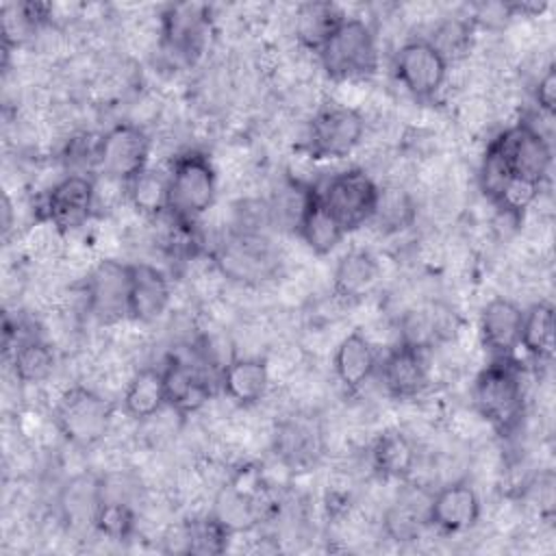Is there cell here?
Returning a JSON list of instances; mask_svg holds the SVG:
<instances>
[{"instance_id": "cell-19", "label": "cell", "mask_w": 556, "mask_h": 556, "mask_svg": "<svg viewBox=\"0 0 556 556\" xmlns=\"http://www.w3.org/2000/svg\"><path fill=\"white\" fill-rule=\"evenodd\" d=\"M172 298V282L161 267L146 261L130 263L128 319L137 324H152L167 313Z\"/></svg>"}, {"instance_id": "cell-32", "label": "cell", "mask_w": 556, "mask_h": 556, "mask_svg": "<svg viewBox=\"0 0 556 556\" xmlns=\"http://www.w3.org/2000/svg\"><path fill=\"white\" fill-rule=\"evenodd\" d=\"M424 39L447 61V65L460 63L473 48V20L463 15L441 17Z\"/></svg>"}, {"instance_id": "cell-28", "label": "cell", "mask_w": 556, "mask_h": 556, "mask_svg": "<svg viewBox=\"0 0 556 556\" xmlns=\"http://www.w3.org/2000/svg\"><path fill=\"white\" fill-rule=\"evenodd\" d=\"M167 406L163 371L156 365H141L135 369L122 393V408L137 421L159 415Z\"/></svg>"}, {"instance_id": "cell-24", "label": "cell", "mask_w": 556, "mask_h": 556, "mask_svg": "<svg viewBox=\"0 0 556 556\" xmlns=\"http://www.w3.org/2000/svg\"><path fill=\"white\" fill-rule=\"evenodd\" d=\"M100 502H102V478L91 471L74 473L61 486L56 497L59 521L72 530L93 528V519Z\"/></svg>"}, {"instance_id": "cell-16", "label": "cell", "mask_w": 556, "mask_h": 556, "mask_svg": "<svg viewBox=\"0 0 556 556\" xmlns=\"http://www.w3.org/2000/svg\"><path fill=\"white\" fill-rule=\"evenodd\" d=\"M430 350L395 343L380 363V380L393 400H417L430 387Z\"/></svg>"}, {"instance_id": "cell-5", "label": "cell", "mask_w": 556, "mask_h": 556, "mask_svg": "<svg viewBox=\"0 0 556 556\" xmlns=\"http://www.w3.org/2000/svg\"><path fill=\"white\" fill-rule=\"evenodd\" d=\"M169 206L176 219L198 224L217 198V167L202 150L178 152L169 163Z\"/></svg>"}, {"instance_id": "cell-25", "label": "cell", "mask_w": 556, "mask_h": 556, "mask_svg": "<svg viewBox=\"0 0 556 556\" xmlns=\"http://www.w3.org/2000/svg\"><path fill=\"white\" fill-rule=\"evenodd\" d=\"M345 13L334 2H304L295 7L291 28L295 43L306 52H319V48L341 26Z\"/></svg>"}, {"instance_id": "cell-29", "label": "cell", "mask_w": 556, "mask_h": 556, "mask_svg": "<svg viewBox=\"0 0 556 556\" xmlns=\"http://www.w3.org/2000/svg\"><path fill=\"white\" fill-rule=\"evenodd\" d=\"M519 348L539 365L549 363L554 356V304L539 298L528 308H523L521 339Z\"/></svg>"}, {"instance_id": "cell-35", "label": "cell", "mask_w": 556, "mask_h": 556, "mask_svg": "<svg viewBox=\"0 0 556 556\" xmlns=\"http://www.w3.org/2000/svg\"><path fill=\"white\" fill-rule=\"evenodd\" d=\"M534 102L536 111L545 115H554L556 111V67L549 63L536 78L534 85Z\"/></svg>"}, {"instance_id": "cell-9", "label": "cell", "mask_w": 556, "mask_h": 556, "mask_svg": "<svg viewBox=\"0 0 556 556\" xmlns=\"http://www.w3.org/2000/svg\"><path fill=\"white\" fill-rule=\"evenodd\" d=\"M87 313L102 326H117L128 319L130 263L100 258L83 280Z\"/></svg>"}, {"instance_id": "cell-11", "label": "cell", "mask_w": 556, "mask_h": 556, "mask_svg": "<svg viewBox=\"0 0 556 556\" xmlns=\"http://www.w3.org/2000/svg\"><path fill=\"white\" fill-rule=\"evenodd\" d=\"M271 450L287 469H308L326 450L321 421L311 410H295L276 419Z\"/></svg>"}, {"instance_id": "cell-1", "label": "cell", "mask_w": 556, "mask_h": 556, "mask_svg": "<svg viewBox=\"0 0 556 556\" xmlns=\"http://www.w3.org/2000/svg\"><path fill=\"white\" fill-rule=\"evenodd\" d=\"M473 410L500 434L521 426L526 413L523 369L515 356L491 358L471 382Z\"/></svg>"}, {"instance_id": "cell-18", "label": "cell", "mask_w": 556, "mask_h": 556, "mask_svg": "<svg viewBox=\"0 0 556 556\" xmlns=\"http://www.w3.org/2000/svg\"><path fill=\"white\" fill-rule=\"evenodd\" d=\"M521 321L523 308L506 298H491L478 317V343L491 354V358L515 356L521 339Z\"/></svg>"}, {"instance_id": "cell-14", "label": "cell", "mask_w": 556, "mask_h": 556, "mask_svg": "<svg viewBox=\"0 0 556 556\" xmlns=\"http://www.w3.org/2000/svg\"><path fill=\"white\" fill-rule=\"evenodd\" d=\"M395 78L415 100H432L447 83V61L424 39H408L395 52Z\"/></svg>"}, {"instance_id": "cell-4", "label": "cell", "mask_w": 556, "mask_h": 556, "mask_svg": "<svg viewBox=\"0 0 556 556\" xmlns=\"http://www.w3.org/2000/svg\"><path fill=\"white\" fill-rule=\"evenodd\" d=\"M317 61L337 83H363L378 70V41L374 28L361 17H348L319 48Z\"/></svg>"}, {"instance_id": "cell-34", "label": "cell", "mask_w": 556, "mask_h": 556, "mask_svg": "<svg viewBox=\"0 0 556 556\" xmlns=\"http://www.w3.org/2000/svg\"><path fill=\"white\" fill-rule=\"evenodd\" d=\"M510 178H513L510 167H508L502 150L497 148V143L491 139L486 143V150L478 165V187L486 195V200L495 202Z\"/></svg>"}, {"instance_id": "cell-26", "label": "cell", "mask_w": 556, "mask_h": 556, "mask_svg": "<svg viewBox=\"0 0 556 556\" xmlns=\"http://www.w3.org/2000/svg\"><path fill=\"white\" fill-rule=\"evenodd\" d=\"M295 235L306 243V248L319 256L330 254L341 239L348 235L343 226L337 222V217L328 211V206L321 202V198L315 191V185L311 187L306 206L300 215Z\"/></svg>"}, {"instance_id": "cell-15", "label": "cell", "mask_w": 556, "mask_h": 556, "mask_svg": "<svg viewBox=\"0 0 556 556\" xmlns=\"http://www.w3.org/2000/svg\"><path fill=\"white\" fill-rule=\"evenodd\" d=\"M161 371L167 406L180 417L195 415L211 402L213 382L208 380V369L200 361L172 354L165 358Z\"/></svg>"}, {"instance_id": "cell-7", "label": "cell", "mask_w": 556, "mask_h": 556, "mask_svg": "<svg viewBox=\"0 0 556 556\" xmlns=\"http://www.w3.org/2000/svg\"><path fill=\"white\" fill-rule=\"evenodd\" d=\"M315 191L343 230L350 232L369 224L378 198V182L365 169L350 167L330 176Z\"/></svg>"}, {"instance_id": "cell-6", "label": "cell", "mask_w": 556, "mask_h": 556, "mask_svg": "<svg viewBox=\"0 0 556 556\" xmlns=\"http://www.w3.org/2000/svg\"><path fill=\"white\" fill-rule=\"evenodd\" d=\"M365 132L367 122L358 109L330 102L313 113L298 150L313 161L345 159L365 141Z\"/></svg>"}, {"instance_id": "cell-22", "label": "cell", "mask_w": 556, "mask_h": 556, "mask_svg": "<svg viewBox=\"0 0 556 556\" xmlns=\"http://www.w3.org/2000/svg\"><path fill=\"white\" fill-rule=\"evenodd\" d=\"M369 465L380 480H406L419 465L417 441L402 428H387L369 443Z\"/></svg>"}, {"instance_id": "cell-23", "label": "cell", "mask_w": 556, "mask_h": 556, "mask_svg": "<svg viewBox=\"0 0 556 556\" xmlns=\"http://www.w3.org/2000/svg\"><path fill=\"white\" fill-rule=\"evenodd\" d=\"M376 367V345L363 330H352L337 343L332 354V369L334 378L348 393L361 391L374 376Z\"/></svg>"}, {"instance_id": "cell-8", "label": "cell", "mask_w": 556, "mask_h": 556, "mask_svg": "<svg viewBox=\"0 0 556 556\" xmlns=\"http://www.w3.org/2000/svg\"><path fill=\"white\" fill-rule=\"evenodd\" d=\"M152 137L135 122H117L98 139L96 167L102 176L130 182L150 163Z\"/></svg>"}, {"instance_id": "cell-27", "label": "cell", "mask_w": 556, "mask_h": 556, "mask_svg": "<svg viewBox=\"0 0 556 556\" xmlns=\"http://www.w3.org/2000/svg\"><path fill=\"white\" fill-rule=\"evenodd\" d=\"M417 222V200L406 185L384 182L378 185V198L374 215L369 219L382 235H400L415 226Z\"/></svg>"}, {"instance_id": "cell-2", "label": "cell", "mask_w": 556, "mask_h": 556, "mask_svg": "<svg viewBox=\"0 0 556 556\" xmlns=\"http://www.w3.org/2000/svg\"><path fill=\"white\" fill-rule=\"evenodd\" d=\"M115 404L98 389L74 382L52 404L54 430L78 450H93L109 437Z\"/></svg>"}, {"instance_id": "cell-12", "label": "cell", "mask_w": 556, "mask_h": 556, "mask_svg": "<svg viewBox=\"0 0 556 556\" xmlns=\"http://www.w3.org/2000/svg\"><path fill=\"white\" fill-rule=\"evenodd\" d=\"M96 215V180L87 174H65L43 200L39 219L50 222L63 235H72Z\"/></svg>"}, {"instance_id": "cell-3", "label": "cell", "mask_w": 556, "mask_h": 556, "mask_svg": "<svg viewBox=\"0 0 556 556\" xmlns=\"http://www.w3.org/2000/svg\"><path fill=\"white\" fill-rule=\"evenodd\" d=\"M211 256L230 285L250 289L276 278L282 267L280 250L265 230H230Z\"/></svg>"}, {"instance_id": "cell-17", "label": "cell", "mask_w": 556, "mask_h": 556, "mask_svg": "<svg viewBox=\"0 0 556 556\" xmlns=\"http://www.w3.org/2000/svg\"><path fill=\"white\" fill-rule=\"evenodd\" d=\"M482 515V502L469 480H450L428 502V523L443 534L471 530Z\"/></svg>"}, {"instance_id": "cell-30", "label": "cell", "mask_w": 556, "mask_h": 556, "mask_svg": "<svg viewBox=\"0 0 556 556\" xmlns=\"http://www.w3.org/2000/svg\"><path fill=\"white\" fill-rule=\"evenodd\" d=\"M128 206L135 208L139 215L154 219L163 213H167L169 206V174L167 169H154L146 167L141 174H137L128 185Z\"/></svg>"}, {"instance_id": "cell-31", "label": "cell", "mask_w": 556, "mask_h": 556, "mask_svg": "<svg viewBox=\"0 0 556 556\" xmlns=\"http://www.w3.org/2000/svg\"><path fill=\"white\" fill-rule=\"evenodd\" d=\"M56 365L54 348L43 341L41 337H30L20 341L11 352V367L13 376L20 384H43L50 380Z\"/></svg>"}, {"instance_id": "cell-10", "label": "cell", "mask_w": 556, "mask_h": 556, "mask_svg": "<svg viewBox=\"0 0 556 556\" xmlns=\"http://www.w3.org/2000/svg\"><path fill=\"white\" fill-rule=\"evenodd\" d=\"M208 11L204 4H169L159 17V46L178 63H195L208 37Z\"/></svg>"}, {"instance_id": "cell-21", "label": "cell", "mask_w": 556, "mask_h": 556, "mask_svg": "<svg viewBox=\"0 0 556 556\" xmlns=\"http://www.w3.org/2000/svg\"><path fill=\"white\" fill-rule=\"evenodd\" d=\"M222 393L239 408L261 404L271 387L265 356H235L219 374Z\"/></svg>"}, {"instance_id": "cell-13", "label": "cell", "mask_w": 556, "mask_h": 556, "mask_svg": "<svg viewBox=\"0 0 556 556\" xmlns=\"http://www.w3.org/2000/svg\"><path fill=\"white\" fill-rule=\"evenodd\" d=\"M502 150L510 174L534 185H545L552 172V143L549 137L534 130L526 119L515 122L493 137Z\"/></svg>"}, {"instance_id": "cell-33", "label": "cell", "mask_w": 556, "mask_h": 556, "mask_svg": "<svg viewBox=\"0 0 556 556\" xmlns=\"http://www.w3.org/2000/svg\"><path fill=\"white\" fill-rule=\"evenodd\" d=\"M139 517L126 500H102L93 519V530L109 541H128L137 532Z\"/></svg>"}, {"instance_id": "cell-20", "label": "cell", "mask_w": 556, "mask_h": 556, "mask_svg": "<svg viewBox=\"0 0 556 556\" xmlns=\"http://www.w3.org/2000/svg\"><path fill=\"white\" fill-rule=\"evenodd\" d=\"M382 269L380 261L374 256V252L365 248H354L345 252L332 271V295L343 306H354L363 302L380 282Z\"/></svg>"}]
</instances>
